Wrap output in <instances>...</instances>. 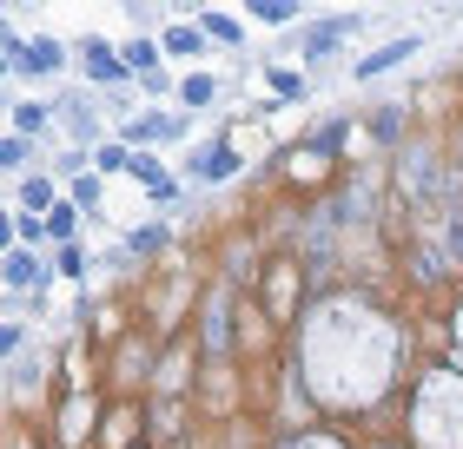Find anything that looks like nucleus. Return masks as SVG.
<instances>
[{"instance_id":"obj_1","label":"nucleus","mask_w":463,"mask_h":449,"mask_svg":"<svg viewBox=\"0 0 463 449\" xmlns=\"http://www.w3.org/2000/svg\"><path fill=\"white\" fill-rule=\"evenodd\" d=\"M411 47H417V40H411V33H404V40H391V47H384V53H371V60H357V73H364V80H377V73H384V67H397V60H404Z\"/></svg>"},{"instance_id":"obj_2","label":"nucleus","mask_w":463,"mask_h":449,"mask_svg":"<svg viewBox=\"0 0 463 449\" xmlns=\"http://www.w3.org/2000/svg\"><path fill=\"white\" fill-rule=\"evenodd\" d=\"M87 73L93 80H119V60H113L107 40H87Z\"/></svg>"},{"instance_id":"obj_3","label":"nucleus","mask_w":463,"mask_h":449,"mask_svg":"<svg viewBox=\"0 0 463 449\" xmlns=\"http://www.w3.org/2000/svg\"><path fill=\"white\" fill-rule=\"evenodd\" d=\"M165 47H173V53H199L205 33H199V27H173V33H165Z\"/></svg>"},{"instance_id":"obj_4","label":"nucleus","mask_w":463,"mask_h":449,"mask_svg":"<svg viewBox=\"0 0 463 449\" xmlns=\"http://www.w3.org/2000/svg\"><path fill=\"white\" fill-rule=\"evenodd\" d=\"M331 33H338V20H331V27H311V33H305V53H331V47H338Z\"/></svg>"},{"instance_id":"obj_5","label":"nucleus","mask_w":463,"mask_h":449,"mask_svg":"<svg viewBox=\"0 0 463 449\" xmlns=\"http://www.w3.org/2000/svg\"><path fill=\"white\" fill-rule=\"evenodd\" d=\"M205 33H213V40H239V20H225V14H205Z\"/></svg>"},{"instance_id":"obj_6","label":"nucleus","mask_w":463,"mask_h":449,"mask_svg":"<svg viewBox=\"0 0 463 449\" xmlns=\"http://www.w3.org/2000/svg\"><path fill=\"white\" fill-rule=\"evenodd\" d=\"M225 173H239V159L232 153H205V179H225Z\"/></svg>"},{"instance_id":"obj_7","label":"nucleus","mask_w":463,"mask_h":449,"mask_svg":"<svg viewBox=\"0 0 463 449\" xmlns=\"http://www.w3.org/2000/svg\"><path fill=\"white\" fill-rule=\"evenodd\" d=\"M213 93H219V87H213V80H205V73H193V80H185V99H193V106H205Z\"/></svg>"},{"instance_id":"obj_8","label":"nucleus","mask_w":463,"mask_h":449,"mask_svg":"<svg viewBox=\"0 0 463 449\" xmlns=\"http://www.w3.org/2000/svg\"><path fill=\"white\" fill-rule=\"evenodd\" d=\"M126 67H153V40H133V47H126Z\"/></svg>"}]
</instances>
